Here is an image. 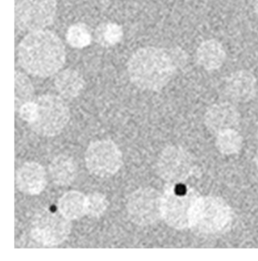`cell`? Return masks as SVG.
<instances>
[{
    "label": "cell",
    "instance_id": "obj_12",
    "mask_svg": "<svg viewBox=\"0 0 258 261\" xmlns=\"http://www.w3.org/2000/svg\"><path fill=\"white\" fill-rule=\"evenodd\" d=\"M206 126L214 134L234 129L239 123V114L229 103H220L209 108L204 117Z\"/></svg>",
    "mask_w": 258,
    "mask_h": 261
},
{
    "label": "cell",
    "instance_id": "obj_23",
    "mask_svg": "<svg viewBox=\"0 0 258 261\" xmlns=\"http://www.w3.org/2000/svg\"><path fill=\"white\" fill-rule=\"evenodd\" d=\"M20 117L28 124L32 123L36 120L37 115V105L35 100L24 103L18 109V112Z\"/></svg>",
    "mask_w": 258,
    "mask_h": 261
},
{
    "label": "cell",
    "instance_id": "obj_20",
    "mask_svg": "<svg viewBox=\"0 0 258 261\" xmlns=\"http://www.w3.org/2000/svg\"><path fill=\"white\" fill-rule=\"evenodd\" d=\"M15 111L22 105L32 101L34 88L31 80L22 72L15 71Z\"/></svg>",
    "mask_w": 258,
    "mask_h": 261
},
{
    "label": "cell",
    "instance_id": "obj_5",
    "mask_svg": "<svg viewBox=\"0 0 258 261\" xmlns=\"http://www.w3.org/2000/svg\"><path fill=\"white\" fill-rule=\"evenodd\" d=\"M35 101L37 105V118L29 125L30 127L42 137L59 135L70 118L67 103L61 97L53 94L40 95Z\"/></svg>",
    "mask_w": 258,
    "mask_h": 261
},
{
    "label": "cell",
    "instance_id": "obj_14",
    "mask_svg": "<svg viewBox=\"0 0 258 261\" xmlns=\"http://www.w3.org/2000/svg\"><path fill=\"white\" fill-rule=\"evenodd\" d=\"M53 182L60 187H67L74 182L78 174V167L73 158L59 154L53 159L48 167Z\"/></svg>",
    "mask_w": 258,
    "mask_h": 261
},
{
    "label": "cell",
    "instance_id": "obj_10",
    "mask_svg": "<svg viewBox=\"0 0 258 261\" xmlns=\"http://www.w3.org/2000/svg\"><path fill=\"white\" fill-rule=\"evenodd\" d=\"M193 170V162L190 154L178 145H169L164 148L156 162L157 174L170 184H179L187 180Z\"/></svg>",
    "mask_w": 258,
    "mask_h": 261
},
{
    "label": "cell",
    "instance_id": "obj_2",
    "mask_svg": "<svg viewBox=\"0 0 258 261\" xmlns=\"http://www.w3.org/2000/svg\"><path fill=\"white\" fill-rule=\"evenodd\" d=\"M18 63L27 73L46 78L62 68L66 60L63 43L48 30L30 32L18 47Z\"/></svg>",
    "mask_w": 258,
    "mask_h": 261
},
{
    "label": "cell",
    "instance_id": "obj_9",
    "mask_svg": "<svg viewBox=\"0 0 258 261\" xmlns=\"http://www.w3.org/2000/svg\"><path fill=\"white\" fill-rule=\"evenodd\" d=\"M162 195L151 187H142L133 192L126 200L128 215L133 223L147 226L162 217Z\"/></svg>",
    "mask_w": 258,
    "mask_h": 261
},
{
    "label": "cell",
    "instance_id": "obj_25",
    "mask_svg": "<svg viewBox=\"0 0 258 261\" xmlns=\"http://www.w3.org/2000/svg\"><path fill=\"white\" fill-rule=\"evenodd\" d=\"M255 161H256V165H257V167H258V150L257 151V154H256Z\"/></svg>",
    "mask_w": 258,
    "mask_h": 261
},
{
    "label": "cell",
    "instance_id": "obj_8",
    "mask_svg": "<svg viewBox=\"0 0 258 261\" xmlns=\"http://www.w3.org/2000/svg\"><path fill=\"white\" fill-rule=\"evenodd\" d=\"M15 25L25 32L40 31L54 21L57 0H15Z\"/></svg>",
    "mask_w": 258,
    "mask_h": 261
},
{
    "label": "cell",
    "instance_id": "obj_17",
    "mask_svg": "<svg viewBox=\"0 0 258 261\" xmlns=\"http://www.w3.org/2000/svg\"><path fill=\"white\" fill-rule=\"evenodd\" d=\"M226 53L223 46L216 40H207L201 43L197 51V60L207 70L220 68L224 62Z\"/></svg>",
    "mask_w": 258,
    "mask_h": 261
},
{
    "label": "cell",
    "instance_id": "obj_11",
    "mask_svg": "<svg viewBox=\"0 0 258 261\" xmlns=\"http://www.w3.org/2000/svg\"><path fill=\"white\" fill-rule=\"evenodd\" d=\"M46 185V170L37 162H25L17 170L16 187L25 195H40Z\"/></svg>",
    "mask_w": 258,
    "mask_h": 261
},
{
    "label": "cell",
    "instance_id": "obj_3",
    "mask_svg": "<svg viewBox=\"0 0 258 261\" xmlns=\"http://www.w3.org/2000/svg\"><path fill=\"white\" fill-rule=\"evenodd\" d=\"M232 222V210L224 200L198 197L192 208L189 227L198 233L216 235L226 232Z\"/></svg>",
    "mask_w": 258,
    "mask_h": 261
},
{
    "label": "cell",
    "instance_id": "obj_18",
    "mask_svg": "<svg viewBox=\"0 0 258 261\" xmlns=\"http://www.w3.org/2000/svg\"><path fill=\"white\" fill-rule=\"evenodd\" d=\"M123 37V28L116 23H102L95 31V42L102 47L115 46L121 41Z\"/></svg>",
    "mask_w": 258,
    "mask_h": 261
},
{
    "label": "cell",
    "instance_id": "obj_1",
    "mask_svg": "<svg viewBox=\"0 0 258 261\" xmlns=\"http://www.w3.org/2000/svg\"><path fill=\"white\" fill-rule=\"evenodd\" d=\"M184 63V53L178 48H141L128 61V76L140 90L159 92Z\"/></svg>",
    "mask_w": 258,
    "mask_h": 261
},
{
    "label": "cell",
    "instance_id": "obj_15",
    "mask_svg": "<svg viewBox=\"0 0 258 261\" xmlns=\"http://www.w3.org/2000/svg\"><path fill=\"white\" fill-rule=\"evenodd\" d=\"M58 212L70 220H78L87 215V195L79 191L65 192L58 201Z\"/></svg>",
    "mask_w": 258,
    "mask_h": 261
},
{
    "label": "cell",
    "instance_id": "obj_21",
    "mask_svg": "<svg viewBox=\"0 0 258 261\" xmlns=\"http://www.w3.org/2000/svg\"><path fill=\"white\" fill-rule=\"evenodd\" d=\"M66 40L71 47L83 48L91 43L92 35L88 27L83 23L71 25L66 33Z\"/></svg>",
    "mask_w": 258,
    "mask_h": 261
},
{
    "label": "cell",
    "instance_id": "obj_6",
    "mask_svg": "<svg viewBox=\"0 0 258 261\" xmlns=\"http://www.w3.org/2000/svg\"><path fill=\"white\" fill-rule=\"evenodd\" d=\"M71 228L70 220L65 218L59 212L42 208L33 217L31 234L39 244L44 246H57L68 239Z\"/></svg>",
    "mask_w": 258,
    "mask_h": 261
},
{
    "label": "cell",
    "instance_id": "obj_7",
    "mask_svg": "<svg viewBox=\"0 0 258 261\" xmlns=\"http://www.w3.org/2000/svg\"><path fill=\"white\" fill-rule=\"evenodd\" d=\"M84 159L89 172L101 179L116 174L123 164L121 151L111 140H97L90 143Z\"/></svg>",
    "mask_w": 258,
    "mask_h": 261
},
{
    "label": "cell",
    "instance_id": "obj_16",
    "mask_svg": "<svg viewBox=\"0 0 258 261\" xmlns=\"http://www.w3.org/2000/svg\"><path fill=\"white\" fill-rule=\"evenodd\" d=\"M54 84L58 93L63 98L73 99L82 93L85 81L79 72L68 68L56 75Z\"/></svg>",
    "mask_w": 258,
    "mask_h": 261
},
{
    "label": "cell",
    "instance_id": "obj_22",
    "mask_svg": "<svg viewBox=\"0 0 258 261\" xmlns=\"http://www.w3.org/2000/svg\"><path fill=\"white\" fill-rule=\"evenodd\" d=\"M109 200L101 192H93L87 195V215L92 218H99L107 211Z\"/></svg>",
    "mask_w": 258,
    "mask_h": 261
},
{
    "label": "cell",
    "instance_id": "obj_4",
    "mask_svg": "<svg viewBox=\"0 0 258 261\" xmlns=\"http://www.w3.org/2000/svg\"><path fill=\"white\" fill-rule=\"evenodd\" d=\"M198 198L195 191L182 182L169 184L162 195V219L173 229L189 227L191 214Z\"/></svg>",
    "mask_w": 258,
    "mask_h": 261
},
{
    "label": "cell",
    "instance_id": "obj_13",
    "mask_svg": "<svg viewBox=\"0 0 258 261\" xmlns=\"http://www.w3.org/2000/svg\"><path fill=\"white\" fill-rule=\"evenodd\" d=\"M256 81L250 72L240 71L233 73L226 82L225 94L237 102L249 101L255 93Z\"/></svg>",
    "mask_w": 258,
    "mask_h": 261
},
{
    "label": "cell",
    "instance_id": "obj_19",
    "mask_svg": "<svg viewBox=\"0 0 258 261\" xmlns=\"http://www.w3.org/2000/svg\"><path fill=\"white\" fill-rule=\"evenodd\" d=\"M242 137L234 129H226L217 134L216 145L222 154H236L242 149Z\"/></svg>",
    "mask_w": 258,
    "mask_h": 261
},
{
    "label": "cell",
    "instance_id": "obj_24",
    "mask_svg": "<svg viewBox=\"0 0 258 261\" xmlns=\"http://www.w3.org/2000/svg\"><path fill=\"white\" fill-rule=\"evenodd\" d=\"M255 11H256V13H257V17H258V0H256V3H255Z\"/></svg>",
    "mask_w": 258,
    "mask_h": 261
}]
</instances>
